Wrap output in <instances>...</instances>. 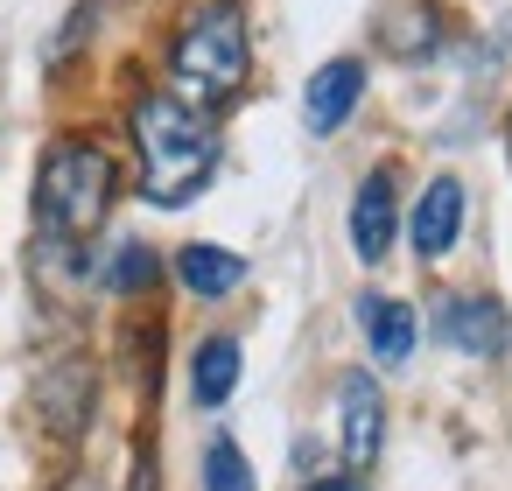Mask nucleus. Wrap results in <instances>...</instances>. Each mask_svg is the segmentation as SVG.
<instances>
[{
    "label": "nucleus",
    "instance_id": "4",
    "mask_svg": "<svg viewBox=\"0 0 512 491\" xmlns=\"http://www.w3.org/2000/svg\"><path fill=\"white\" fill-rule=\"evenodd\" d=\"M435 330H442L456 351H470V358H498V351L512 344V316H505L491 295H442Z\"/></svg>",
    "mask_w": 512,
    "mask_h": 491
},
{
    "label": "nucleus",
    "instance_id": "1",
    "mask_svg": "<svg viewBox=\"0 0 512 491\" xmlns=\"http://www.w3.org/2000/svg\"><path fill=\"white\" fill-rule=\"evenodd\" d=\"M134 141H141V190H148V204L169 211V204H190L211 183L218 134L183 99H141L134 106Z\"/></svg>",
    "mask_w": 512,
    "mask_h": 491
},
{
    "label": "nucleus",
    "instance_id": "15",
    "mask_svg": "<svg viewBox=\"0 0 512 491\" xmlns=\"http://www.w3.org/2000/svg\"><path fill=\"white\" fill-rule=\"evenodd\" d=\"M127 491H155V463H148V456L134 463V484H127Z\"/></svg>",
    "mask_w": 512,
    "mask_h": 491
},
{
    "label": "nucleus",
    "instance_id": "2",
    "mask_svg": "<svg viewBox=\"0 0 512 491\" xmlns=\"http://www.w3.org/2000/svg\"><path fill=\"white\" fill-rule=\"evenodd\" d=\"M113 190H120V176H113L106 148H92V141H57V148L43 155V169H36V225H43V246H78V239H92V232L106 225V211H113Z\"/></svg>",
    "mask_w": 512,
    "mask_h": 491
},
{
    "label": "nucleus",
    "instance_id": "5",
    "mask_svg": "<svg viewBox=\"0 0 512 491\" xmlns=\"http://www.w3.org/2000/svg\"><path fill=\"white\" fill-rule=\"evenodd\" d=\"M337 428H344V463L365 470L379 456V442H386V400H379V386L365 372H344V386H337Z\"/></svg>",
    "mask_w": 512,
    "mask_h": 491
},
{
    "label": "nucleus",
    "instance_id": "8",
    "mask_svg": "<svg viewBox=\"0 0 512 491\" xmlns=\"http://www.w3.org/2000/svg\"><path fill=\"white\" fill-rule=\"evenodd\" d=\"M456 232H463V183H456V176H435V183L421 190L414 218H407V239H414L421 260H442V253L456 246Z\"/></svg>",
    "mask_w": 512,
    "mask_h": 491
},
{
    "label": "nucleus",
    "instance_id": "10",
    "mask_svg": "<svg viewBox=\"0 0 512 491\" xmlns=\"http://www.w3.org/2000/svg\"><path fill=\"white\" fill-rule=\"evenodd\" d=\"M358 316H365V337H372V358L379 365H407V351H414V309L407 302H393V295H365L358 302Z\"/></svg>",
    "mask_w": 512,
    "mask_h": 491
},
{
    "label": "nucleus",
    "instance_id": "6",
    "mask_svg": "<svg viewBox=\"0 0 512 491\" xmlns=\"http://www.w3.org/2000/svg\"><path fill=\"white\" fill-rule=\"evenodd\" d=\"M358 99H365V64H358V57H330V64L309 78V92H302L309 134H337V127L358 113Z\"/></svg>",
    "mask_w": 512,
    "mask_h": 491
},
{
    "label": "nucleus",
    "instance_id": "9",
    "mask_svg": "<svg viewBox=\"0 0 512 491\" xmlns=\"http://www.w3.org/2000/svg\"><path fill=\"white\" fill-rule=\"evenodd\" d=\"M393 169H372L365 183H358V197H351V246H358V260H386V246H393Z\"/></svg>",
    "mask_w": 512,
    "mask_h": 491
},
{
    "label": "nucleus",
    "instance_id": "13",
    "mask_svg": "<svg viewBox=\"0 0 512 491\" xmlns=\"http://www.w3.org/2000/svg\"><path fill=\"white\" fill-rule=\"evenodd\" d=\"M204 491H253V463L239 456L232 435H218V442L204 449Z\"/></svg>",
    "mask_w": 512,
    "mask_h": 491
},
{
    "label": "nucleus",
    "instance_id": "7",
    "mask_svg": "<svg viewBox=\"0 0 512 491\" xmlns=\"http://www.w3.org/2000/svg\"><path fill=\"white\" fill-rule=\"evenodd\" d=\"M92 365L85 358H64V365H50L43 372V386H36V407H43V421H50V435H78L85 421H92Z\"/></svg>",
    "mask_w": 512,
    "mask_h": 491
},
{
    "label": "nucleus",
    "instance_id": "16",
    "mask_svg": "<svg viewBox=\"0 0 512 491\" xmlns=\"http://www.w3.org/2000/svg\"><path fill=\"white\" fill-rule=\"evenodd\" d=\"M309 491H358V484H351V477H316Z\"/></svg>",
    "mask_w": 512,
    "mask_h": 491
},
{
    "label": "nucleus",
    "instance_id": "3",
    "mask_svg": "<svg viewBox=\"0 0 512 491\" xmlns=\"http://www.w3.org/2000/svg\"><path fill=\"white\" fill-rule=\"evenodd\" d=\"M169 71H176V92L197 99V106L239 92V78H246V15H239V0H204L190 15V29L176 36Z\"/></svg>",
    "mask_w": 512,
    "mask_h": 491
},
{
    "label": "nucleus",
    "instance_id": "14",
    "mask_svg": "<svg viewBox=\"0 0 512 491\" xmlns=\"http://www.w3.org/2000/svg\"><path fill=\"white\" fill-rule=\"evenodd\" d=\"M148 274H155V253H148V246H120V253H113V267H106V281H113L120 295L148 288Z\"/></svg>",
    "mask_w": 512,
    "mask_h": 491
},
{
    "label": "nucleus",
    "instance_id": "11",
    "mask_svg": "<svg viewBox=\"0 0 512 491\" xmlns=\"http://www.w3.org/2000/svg\"><path fill=\"white\" fill-rule=\"evenodd\" d=\"M176 281H183L190 295L218 302V295H232V288L246 281V260L225 253V246H183V253H176Z\"/></svg>",
    "mask_w": 512,
    "mask_h": 491
},
{
    "label": "nucleus",
    "instance_id": "12",
    "mask_svg": "<svg viewBox=\"0 0 512 491\" xmlns=\"http://www.w3.org/2000/svg\"><path fill=\"white\" fill-rule=\"evenodd\" d=\"M239 386V337H204L197 358H190V393L197 407H225Z\"/></svg>",
    "mask_w": 512,
    "mask_h": 491
}]
</instances>
